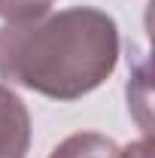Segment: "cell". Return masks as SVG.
<instances>
[{"label": "cell", "instance_id": "cell-2", "mask_svg": "<svg viewBox=\"0 0 155 158\" xmlns=\"http://www.w3.org/2000/svg\"><path fill=\"white\" fill-rule=\"evenodd\" d=\"M27 149L31 113L9 85H0V158H27Z\"/></svg>", "mask_w": 155, "mask_h": 158}, {"label": "cell", "instance_id": "cell-5", "mask_svg": "<svg viewBox=\"0 0 155 158\" xmlns=\"http://www.w3.org/2000/svg\"><path fill=\"white\" fill-rule=\"evenodd\" d=\"M55 0H0V19L3 24H21L46 15Z\"/></svg>", "mask_w": 155, "mask_h": 158}, {"label": "cell", "instance_id": "cell-3", "mask_svg": "<svg viewBox=\"0 0 155 158\" xmlns=\"http://www.w3.org/2000/svg\"><path fill=\"white\" fill-rule=\"evenodd\" d=\"M49 158H122V146L107 134L79 131V134H70L67 140H61Z\"/></svg>", "mask_w": 155, "mask_h": 158}, {"label": "cell", "instance_id": "cell-6", "mask_svg": "<svg viewBox=\"0 0 155 158\" xmlns=\"http://www.w3.org/2000/svg\"><path fill=\"white\" fill-rule=\"evenodd\" d=\"M122 158H155V149H152V140L143 137V140H134L122 149Z\"/></svg>", "mask_w": 155, "mask_h": 158}, {"label": "cell", "instance_id": "cell-4", "mask_svg": "<svg viewBox=\"0 0 155 158\" xmlns=\"http://www.w3.org/2000/svg\"><path fill=\"white\" fill-rule=\"evenodd\" d=\"M128 106L137 116L143 134L149 137L152 128H149V64H146V58L140 61V70L131 73V82H128Z\"/></svg>", "mask_w": 155, "mask_h": 158}, {"label": "cell", "instance_id": "cell-1", "mask_svg": "<svg viewBox=\"0 0 155 158\" xmlns=\"http://www.w3.org/2000/svg\"><path fill=\"white\" fill-rule=\"evenodd\" d=\"M119 24L97 6H70L0 27V79L52 100H79L113 76Z\"/></svg>", "mask_w": 155, "mask_h": 158}]
</instances>
